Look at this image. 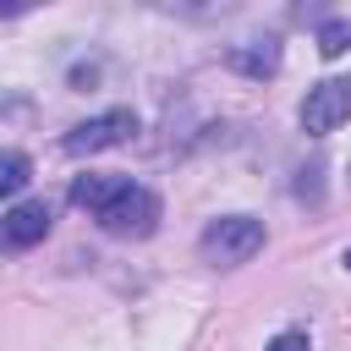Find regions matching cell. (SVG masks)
<instances>
[{
	"instance_id": "obj_1",
	"label": "cell",
	"mask_w": 351,
	"mask_h": 351,
	"mask_svg": "<svg viewBox=\"0 0 351 351\" xmlns=\"http://www.w3.org/2000/svg\"><path fill=\"white\" fill-rule=\"evenodd\" d=\"M263 241H269L263 219H252V214H225V219H214V225L197 236V252H203L208 263H219V269H236V263L258 258Z\"/></svg>"
},
{
	"instance_id": "obj_2",
	"label": "cell",
	"mask_w": 351,
	"mask_h": 351,
	"mask_svg": "<svg viewBox=\"0 0 351 351\" xmlns=\"http://www.w3.org/2000/svg\"><path fill=\"white\" fill-rule=\"evenodd\" d=\"M93 219H99L110 236H154V225H159V197L126 176V181H121V192H115Z\"/></svg>"
},
{
	"instance_id": "obj_3",
	"label": "cell",
	"mask_w": 351,
	"mask_h": 351,
	"mask_svg": "<svg viewBox=\"0 0 351 351\" xmlns=\"http://www.w3.org/2000/svg\"><path fill=\"white\" fill-rule=\"evenodd\" d=\"M346 121H351V77H324L318 88H307V99H302V132L307 137H329Z\"/></svg>"
},
{
	"instance_id": "obj_4",
	"label": "cell",
	"mask_w": 351,
	"mask_h": 351,
	"mask_svg": "<svg viewBox=\"0 0 351 351\" xmlns=\"http://www.w3.org/2000/svg\"><path fill=\"white\" fill-rule=\"evenodd\" d=\"M137 137V115L132 110H104V115H88L82 126H71L66 132V154H104V148H121V143H132Z\"/></svg>"
},
{
	"instance_id": "obj_5",
	"label": "cell",
	"mask_w": 351,
	"mask_h": 351,
	"mask_svg": "<svg viewBox=\"0 0 351 351\" xmlns=\"http://www.w3.org/2000/svg\"><path fill=\"white\" fill-rule=\"evenodd\" d=\"M0 236H5V247H11V252H22V247L44 241V236H49V203H44V197L11 203V208L0 214Z\"/></svg>"
},
{
	"instance_id": "obj_6",
	"label": "cell",
	"mask_w": 351,
	"mask_h": 351,
	"mask_svg": "<svg viewBox=\"0 0 351 351\" xmlns=\"http://www.w3.org/2000/svg\"><path fill=\"white\" fill-rule=\"evenodd\" d=\"M225 60H230L236 71H247V77H274V71H280V44H274V38L230 44V49H225Z\"/></svg>"
},
{
	"instance_id": "obj_7",
	"label": "cell",
	"mask_w": 351,
	"mask_h": 351,
	"mask_svg": "<svg viewBox=\"0 0 351 351\" xmlns=\"http://www.w3.org/2000/svg\"><path fill=\"white\" fill-rule=\"evenodd\" d=\"M121 181H126V176H77V181H71V203L88 208V214H99V208L121 192Z\"/></svg>"
},
{
	"instance_id": "obj_8",
	"label": "cell",
	"mask_w": 351,
	"mask_h": 351,
	"mask_svg": "<svg viewBox=\"0 0 351 351\" xmlns=\"http://www.w3.org/2000/svg\"><path fill=\"white\" fill-rule=\"evenodd\" d=\"M346 49H351V16H329V22H318V55L335 60V55H346Z\"/></svg>"
},
{
	"instance_id": "obj_9",
	"label": "cell",
	"mask_w": 351,
	"mask_h": 351,
	"mask_svg": "<svg viewBox=\"0 0 351 351\" xmlns=\"http://www.w3.org/2000/svg\"><path fill=\"white\" fill-rule=\"evenodd\" d=\"M27 186V154L22 148H5L0 154V192L11 197V192H22Z\"/></svg>"
},
{
	"instance_id": "obj_10",
	"label": "cell",
	"mask_w": 351,
	"mask_h": 351,
	"mask_svg": "<svg viewBox=\"0 0 351 351\" xmlns=\"http://www.w3.org/2000/svg\"><path fill=\"white\" fill-rule=\"evenodd\" d=\"M269 351H313V340H307V329H280L269 340Z\"/></svg>"
},
{
	"instance_id": "obj_11",
	"label": "cell",
	"mask_w": 351,
	"mask_h": 351,
	"mask_svg": "<svg viewBox=\"0 0 351 351\" xmlns=\"http://www.w3.org/2000/svg\"><path fill=\"white\" fill-rule=\"evenodd\" d=\"M346 269H351V247H346Z\"/></svg>"
}]
</instances>
